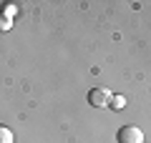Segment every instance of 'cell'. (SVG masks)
<instances>
[{
  "mask_svg": "<svg viewBox=\"0 0 151 143\" xmlns=\"http://www.w3.org/2000/svg\"><path fill=\"white\" fill-rule=\"evenodd\" d=\"M124 103H126V98H124V95H111V101H108V106H113L116 111H119V108H124Z\"/></svg>",
  "mask_w": 151,
  "mask_h": 143,
  "instance_id": "8992f818",
  "label": "cell"
},
{
  "mask_svg": "<svg viewBox=\"0 0 151 143\" xmlns=\"http://www.w3.org/2000/svg\"><path fill=\"white\" fill-rule=\"evenodd\" d=\"M13 28V18H8L5 13H0V33H8Z\"/></svg>",
  "mask_w": 151,
  "mask_h": 143,
  "instance_id": "277c9868",
  "label": "cell"
},
{
  "mask_svg": "<svg viewBox=\"0 0 151 143\" xmlns=\"http://www.w3.org/2000/svg\"><path fill=\"white\" fill-rule=\"evenodd\" d=\"M119 143H144V133L139 126H124L119 131Z\"/></svg>",
  "mask_w": 151,
  "mask_h": 143,
  "instance_id": "7a4b0ae2",
  "label": "cell"
},
{
  "mask_svg": "<svg viewBox=\"0 0 151 143\" xmlns=\"http://www.w3.org/2000/svg\"><path fill=\"white\" fill-rule=\"evenodd\" d=\"M0 13H5L8 18H13V15L18 13V8L13 5V3H3V5H0Z\"/></svg>",
  "mask_w": 151,
  "mask_h": 143,
  "instance_id": "5b68a950",
  "label": "cell"
},
{
  "mask_svg": "<svg viewBox=\"0 0 151 143\" xmlns=\"http://www.w3.org/2000/svg\"><path fill=\"white\" fill-rule=\"evenodd\" d=\"M111 90L108 88H91L88 90V103H91L93 108H106L108 101H111Z\"/></svg>",
  "mask_w": 151,
  "mask_h": 143,
  "instance_id": "6da1fadb",
  "label": "cell"
},
{
  "mask_svg": "<svg viewBox=\"0 0 151 143\" xmlns=\"http://www.w3.org/2000/svg\"><path fill=\"white\" fill-rule=\"evenodd\" d=\"M0 143H13V131L0 123Z\"/></svg>",
  "mask_w": 151,
  "mask_h": 143,
  "instance_id": "3957f363",
  "label": "cell"
}]
</instances>
